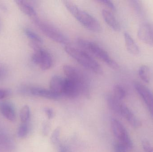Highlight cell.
Masks as SVG:
<instances>
[{"label":"cell","instance_id":"cell-1","mask_svg":"<svg viewBox=\"0 0 153 152\" xmlns=\"http://www.w3.org/2000/svg\"><path fill=\"white\" fill-rule=\"evenodd\" d=\"M64 3L74 17L85 28L93 32L101 31L100 24L92 15L81 10L75 4L70 1H64Z\"/></svg>","mask_w":153,"mask_h":152},{"label":"cell","instance_id":"cell-2","mask_svg":"<svg viewBox=\"0 0 153 152\" xmlns=\"http://www.w3.org/2000/svg\"><path fill=\"white\" fill-rule=\"evenodd\" d=\"M65 51L85 68L97 74L102 73V69L100 64L84 51L71 46H65Z\"/></svg>","mask_w":153,"mask_h":152},{"label":"cell","instance_id":"cell-3","mask_svg":"<svg viewBox=\"0 0 153 152\" xmlns=\"http://www.w3.org/2000/svg\"><path fill=\"white\" fill-rule=\"evenodd\" d=\"M76 42L82 48L87 50L94 56L98 57L111 68L113 69L118 68L119 65L117 63L111 58L106 51L97 44L82 38H78Z\"/></svg>","mask_w":153,"mask_h":152},{"label":"cell","instance_id":"cell-4","mask_svg":"<svg viewBox=\"0 0 153 152\" xmlns=\"http://www.w3.org/2000/svg\"><path fill=\"white\" fill-rule=\"evenodd\" d=\"M63 70L66 78L74 80L78 84L81 89V94L87 97L90 96V80L85 73L79 69L71 65H64Z\"/></svg>","mask_w":153,"mask_h":152},{"label":"cell","instance_id":"cell-5","mask_svg":"<svg viewBox=\"0 0 153 152\" xmlns=\"http://www.w3.org/2000/svg\"><path fill=\"white\" fill-rule=\"evenodd\" d=\"M32 20L36 26L45 35L53 41L62 44L69 43V38L53 26L40 20L38 17Z\"/></svg>","mask_w":153,"mask_h":152},{"label":"cell","instance_id":"cell-6","mask_svg":"<svg viewBox=\"0 0 153 152\" xmlns=\"http://www.w3.org/2000/svg\"><path fill=\"white\" fill-rule=\"evenodd\" d=\"M111 125L113 134L119 142L124 145L128 150H131L133 147V142L122 123L116 119L113 118L111 119Z\"/></svg>","mask_w":153,"mask_h":152},{"label":"cell","instance_id":"cell-7","mask_svg":"<svg viewBox=\"0 0 153 152\" xmlns=\"http://www.w3.org/2000/svg\"><path fill=\"white\" fill-rule=\"evenodd\" d=\"M32 61L44 70L50 68L53 64V59L51 54L43 48L35 51L32 55Z\"/></svg>","mask_w":153,"mask_h":152},{"label":"cell","instance_id":"cell-8","mask_svg":"<svg viewBox=\"0 0 153 152\" xmlns=\"http://www.w3.org/2000/svg\"><path fill=\"white\" fill-rule=\"evenodd\" d=\"M134 86L138 94L144 101L153 117V94L145 86L138 82H135Z\"/></svg>","mask_w":153,"mask_h":152},{"label":"cell","instance_id":"cell-9","mask_svg":"<svg viewBox=\"0 0 153 152\" xmlns=\"http://www.w3.org/2000/svg\"><path fill=\"white\" fill-rule=\"evenodd\" d=\"M21 92L23 94L31 95L49 99H56L60 96V95L52 92L50 89H45L37 87H24L22 88Z\"/></svg>","mask_w":153,"mask_h":152},{"label":"cell","instance_id":"cell-10","mask_svg":"<svg viewBox=\"0 0 153 152\" xmlns=\"http://www.w3.org/2000/svg\"><path fill=\"white\" fill-rule=\"evenodd\" d=\"M137 37L143 43L149 46H153V26L148 23L140 25L137 30Z\"/></svg>","mask_w":153,"mask_h":152},{"label":"cell","instance_id":"cell-11","mask_svg":"<svg viewBox=\"0 0 153 152\" xmlns=\"http://www.w3.org/2000/svg\"><path fill=\"white\" fill-rule=\"evenodd\" d=\"M81 94V89L78 84L70 79L65 78L62 94L69 98H74Z\"/></svg>","mask_w":153,"mask_h":152},{"label":"cell","instance_id":"cell-12","mask_svg":"<svg viewBox=\"0 0 153 152\" xmlns=\"http://www.w3.org/2000/svg\"><path fill=\"white\" fill-rule=\"evenodd\" d=\"M0 112L11 122H14L16 120V114L13 104L7 101L0 102Z\"/></svg>","mask_w":153,"mask_h":152},{"label":"cell","instance_id":"cell-13","mask_svg":"<svg viewBox=\"0 0 153 152\" xmlns=\"http://www.w3.org/2000/svg\"><path fill=\"white\" fill-rule=\"evenodd\" d=\"M120 115L124 117L128 122L134 128L140 127L142 123L140 120L132 112L123 104L121 107Z\"/></svg>","mask_w":153,"mask_h":152},{"label":"cell","instance_id":"cell-14","mask_svg":"<svg viewBox=\"0 0 153 152\" xmlns=\"http://www.w3.org/2000/svg\"><path fill=\"white\" fill-rule=\"evenodd\" d=\"M65 78L60 76H54L50 82V89L55 93L61 96L62 94Z\"/></svg>","mask_w":153,"mask_h":152},{"label":"cell","instance_id":"cell-15","mask_svg":"<svg viewBox=\"0 0 153 152\" xmlns=\"http://www.w3.org/2000/svg\"><path fill=\"white\" fill-rule=\"evenodd\" d=\"M102 15L104 21L113 30L116 31L120 30V25L116 17L111 12L104 9L102 10Z\"/></svg>","mask_w":153,"mask_h":152},{"label":"cell","instance_id":"cell-16","mask_svg":"<svg viewBox=\"0 0 153 152\" xmlns=\"http://www.w3.org/2000/svg\"><path fill=\"white\" fill-rule=\"evenodd\" d=\"M15 2L19 6L20 10L24 14L30 17L32 19L37 17L36 12L34 8L27 2L22 0H17L15 1Z\"/></svg>","mask_w":153,"mask_h":152},{"label":"cell","instance_id":"cell-17","mask_svg":"<svg viewBox=\"0 0 153 152\" xmlns=\"http://www.w3.org/2000/svg\"><path fill=\"white\" fill-rule=\"evenodd\" d=\"M124 38L128 51L134 55L139 54L140 52L139 47L131 35L128 33L126 32L124 33Z\"/></svg>","mask_w":153,"mask_h":152},{"label":"cell","instance_id":"cell-18","mask_svg":"<svg viewBox=\"0 0 153 152\" xmlns=\"http://www.w3.org/2000/svg\"><path fill=\"white\" fill-rule=\"evenodd\" d=\"M107 103L109 108L115 113L120 115L122 104L121 101L117 99L113 95H109L107 97Z\"/></svg>","mask_w":153,"mask_h":152},{"label":"cell","instance_id":"cell-19","mask_svg":"<svg viewBox=\"0 0 153 152\" xmlns=\"http://www.w3.org/2000/svg\"><path fill=\"white\" fill-rule=\"evenodd\" d=\"M138 75L143 81L145 83H149L150 81V70L146 65H143L139 68Z\"/></svg>","mask_w":153,"mask_h":152},{"label":"cell","instance_id":"cell-20","mask_svg":"<svg viewBox=\"0 0 153 152\" xmlns=\"http://www.w3.org/2000/svg\"><path fill=\"white\" fill-rule=\"evenodd\" d=\"M113 95L119 101H122L126 97V92L124 87L119 84L115 85L113 87Z\"/></svg>","mask_w":153,"mask_h":152},{"label":"cell","instance_id":"cell-21","mask_svg":"<svg viewBox=\"0 0 153 152\" xmlns=\"http://www.w3.org/2000/svg\"><path fill=\"white\" fill-rule=\"evenodd\" d=\"M20 118L22 123H27L30 117V109L28 105H24L20 112Z\"/></svg>","mask_w":153,"mask_h":152},{"label":"cell","instance_id":"cell-22","mask_svg":"<svg viewBox=\"0 0 153 152\" xmlns=\"http://www.w3.org/2000/svg\"><path fill=\"white\" fill-rule=\"evenodd\" d=\"M29 132V126L27 122L22 123L19 126L17 130V137L19 138H23L26 137Z\"/></svg>","mask_w":153,"mask_h":152},{"label":"cell","instance_id":"cell-23","mask_svg":"<svg viewBox=\"0 0 153 152\" xmlns=\"http://www.w3.org/2000/svg\"><path fill=\"white\" fill-rule=\"evenodd\" d=\"M24 32H25L27 36L31 40V41L40 44L43 43V41L42 38L37 34H36L33 31H31L30 29H26L24 30Z\"/></svg>","mask_w":153,"mask_h":152},{"label":"cell","instance_id":"cell-24","mask_svg":"<svg viewBox=\"0 0 153 152\" xmlns=\"http://www.w3.org/2000/svg\"><path fill=\"white\" fill-rule=\"evenodd\" d=\"M61 130L60 127H58L54 130L53 132L52 133L50 140H51V142L53 144H56L59 142L60 134H61Z\"/></svg>","mask_w":153,"mask_h":152},{"label":"cell","instance_id":"cell-25","mask_svg":"<svg viewBox=\"0 0 153 152\" xmlns=\"http://www.w3.org/2000/svg\"><path fill=\"white\" fill-rule=\"evenodd\" d=\"M142 146L144 152H153V147L149 141L147 140H143Z\"/></svg>","mask_w":153,"mask_h":152},{"label":"cell","instance_id":"cell-26","mask_svg":"<svg viewBox=\"0 0 153 152\" xmlns=\"http://www.w3.org/2000/svg\"><path fill=\"white\" fill-rule=\"evenodd\" d=\"M114 148L115 152H126L128 151L126 146L119 142L115 143Z\"/></svg>","mask_w":153,"mask_h":152},{"label":"cell","instance_id":"cell-27","mask_svg":"<svg viewBox=\"0 0 153 152\" xmlns=\"http://www.w3.org/2000/svg\"><path fill=\"white\" fill-rule=\"evenodd\" d=\"M12 92L9 89L0 88V100L8 97L11 94Z\"/></svg>","mask_w":153,"mask_h":152},{"label":"cell","instance_id":"cell-28","mask_svg":"<svg viewBox=\"0 0 153 152\" xmlns=\"http://www.w3.org/2000/svg\"><path fill=\"white\" fill-rule=\"evenodd\" d=\"M7 68L5 65L0 63V80L5 77L7 74Z\"/></svg>","mask_w":153,"mask_h":152},{"label":"cell","instance_id":"cell-29","mask_svg":"<svg viewBox=\"0 0 153 152\" xmlns=\"http://www.w3.org/2000/svg\"><path fill=\"white\" fill-rule=\"evenodd\" d=\"M99 1L100 2L102 3L103 4L108 6V8H109L112 10L114 11H116V7H115L114 4L111 1H107V0H100V1Z\"/></svg>","mask_w":153,"mask_h":152},{"label":"cell","instance_id":"cell-30","mask_svg":"<svg viewBox=\"0 0 153 152\" xmlns=\"http://www.w3.org/2000/svg\"><path fill=\"white\" fill-rule=\"evenodd\" d=\"M44 111H45L47 117L49 119H53L54 117V112L51 108L46 107L44 109Z\"/></svg>","mask_w":153,"mask_h":152},{"label":"cell","instance_id":"cell-31","mask_svg":"<svg viewBox=\"0 0 153 152\" xmlns=\"http://www.w3.org/2000/svg\"><path fill=\"white\" fill-rule=\"evenodd\" d=\"M50 130V125L49 123L47 122H45L43 125V128H42V132L43 135L45 136L47 135L49 133Z\"/></svg>","mask_w":153,"mask_h":152},{"label":"cell","instance_id":"cell-32","mask_svg":"<svg viewBox=\"0 0 153 152\" xmlns=\"http://www.w3.org/2000/svg\"><path fill=\"white\" fill-rule=\"evenodd\" d=\"M131 2H132V4H133L135 10L137 12L140 13V11H141V6L139 4V1H131Z\"/></svg>","mask_w":153,"mask_h":152},{"label":"cell","instance_id":"cell-33","mask_svg":"<svg viewBox=\"0 0 153 152\" xmlns=\"http://www.w3.org/2000/svg\"><path fill=\"white\" fill-rule=\"evenodd\" d=\"M59 152H68V149L65 145H61L59 146Z\"/></svg>","mask_w":153,"mask_h":152}]
</instances>
